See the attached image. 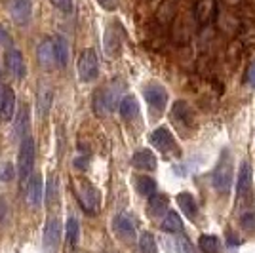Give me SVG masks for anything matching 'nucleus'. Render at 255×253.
Wrapping results in <instances>:
<instances>
[{"label":"nucleus","instance_id":"39","mask_svg":"<svg viewBox=\"0 0 255 253\" xmlns=\"http://www.w3.org/2000/svg\"><path fill=\"white\" fill-rule=\"evenodd\" d=\"M6 44H11V38L8 31L4 27H0V46H6Z\"/></svg>","mask_w":255,"mask_h":253},{"label":"nucleus","instance_id":"20","mask_svg":"<svg viewBox=\"0 0 255 253\" xmlns=\"http://www.w3.org/2000/svg\"><path fill=\"white\" fill-rule=\"evenodd\" d=\"M171 118H173V122L179 124V126H191L192 127V113L185 101H175V103H173Z\"/></svg>","mask_w":255,"mask_h":253},{"label":"nucleus","instance_id":"34","mask_svg":"<svg viewBox=\"0 0 255 253\" xmlns=\"http://www.w3.org/2000/svg\"><path fill=\"white\" fill-rule=\"evenodd\" d=\"M15 177V169H13V166L11 164H2L0 166V181H4V183H8V181H11Z\"/></svg>","mask_w":255,"mask_h":253},{"label":"nucleus","instance_id":"8","mask_svg":"<svg viewBox=\"0 0 255 253\" xmlns=\"http://www.w3.org/2000/svg\"><path fill=\"white\" fill-rule=\"evenodd\" d=\"M143 97H145L147 105L150 107V111H154V113H158V115L166 109V105H168V92H166L164 86H160V84L145 86Z\"/></svg>","mask_w":255,"mask_h":253},{"label":"nucleus","instance_id":"23","mask_svg":"<svg viewBox=\"0 0 255 253\" xmlns=\"http://www.w3.org/2000/svg\"><path fill=\"white\" fill-rule=\"evenodd\" d=\"M36 55H38V61L42 67H52L55 63V48H53V40H44L40 42L38 50H36Z\"/></svg>","mask_w":255,"mask_h":253},{"label":"nucleus","instance_id":"3","mask_svg":"<svg viewBox=\"0 0 255 253\" xmlns=\"http://www.w3.org/2000/svg\"><path fill=\"white\" fill-rule=\"evenodd\" d=\"M34 158H36V147H34V139L29 135V137H25L21 141L19 152H17V175H19L21 181L31 179Z\"/></svg>","mask_w":255,"mask_h":253},{"label":"nucleus","instance_id":"16","mask_svg":"<svg viewBox=\"0 0 255 253\" xmlns=\"http://www.w3.org/2000/svg\"><path fill=\"white\" fill-rule=\"evenodd\" d=\"M53 105V90L50 86L42 84L38 88V94H36V113L40 118H48L50 111H52Z\"/></svg>","mask_w":255,"mask_h":253},{"label":"nucleus","instance_id":"31","mask_svg":"<svg viewBox=\"0 0 255 253\" xmlns=\"http://www.w3.org/2000/svg\"><path fill=\"white\" fill-rule=\"evenodd\" d=\"M240 227L248 232H255V210H248L240 215Z\"/></svg>","mask_w":255,"mask_h":253},{"label":"nucleus","instance_id":"10","mask_svg":"<svg viewBox=\"0 0 255 253\" xmlns=\"http://www.w3.org/2000/svg\"><path fill=\"white\" fill-rule=\"evenodd\" d=\"M122 42H124V32H122V27L118 23H111L105 31V40H103V46H105V53L107 55H118L120 53V48H122Z\"/></svg>","mask_w":255,"mask_h":253},{"label":"nucleus","instance_id":"36","mask_svg":"<svg viewBox=\"0 0 255 253\" xmlns=\"http://www.w3.org/2000/svg\"><path fill=\"white\" fill-rule=\"evenodd\" d=\"M97 4L107 11H115L118 8V0H97Z\"/></svg>","mask_w":255,"mask_h":253},{"label":"nucleus","instance_id":"18","mask_svg":"<svg viewBox=\"0 0 255 253\" xmlns=\"http://www.w3.org/2000/svg\"><path fill=\"white\" fill-rule=\"evenodd\" d=\"M44 200V185H42V177L36 173L29 179V185H27V202L31 208H38Z\"/></svg>","mask_w":255,"mask_h":253},{"label":"nucleus","instance_id":"42","mask_svg":"<svg viewBox=\"0 0 255 253\" xmlns=\"http://www.w3.org/2000/svg\"><path fill=\"white\" fill-rule=\"evenodd\" d=\"M0 78H2V76H0ZM0 90H2V84H0Z\"/></svg>","mask_w":255,"mask_h":253},{"label":"nucleus","instance_id":"26","mask_svg":"<svg viewBox=\"0 0 255 253\" xmlns=\"http://www.w3.org/2000/svg\"><path fill=\"white\" fill-rule=\"evenodd\" d=\"M15 135L21 139L29 137V109L27 107H21L19 113H17V118H15Z\"/></svg>","mask_w":255,"mask_h":253},{"label":"nucleus","instance_id":"9","mask_svg":"<svg viewBox=\"0 0 255 253\" xmlns=\"http://www.w3.org/2000/svg\"><path fill=\"white\" fill-rule=\"evenodd\" d=\"M254 189V169L250 166V162L244 160L238 169V179H236V194L238 198H248V194Z\"/></svg>","mask_w":255,"mask_h":253},{"label":"nucleus","instance_id":"30","mask_svg":"<svg viewBox=\"0 0 255 253\" xmlns=\"http://www.w3.org/2000/svg\"><path fill=\"white\" fill-rule=\"evenodd\" d=\"M139 252L141 253H158V246H156V240L150 232H143L139 236Z\"/></svg>","mask_w":255,"mask_h":253},{"label":"nucleus","instance_id":"22","mask_svg":"<svg viewBox=\"0 0 255 253\" xmlns=\"http://www.w3.org/2000/svg\"><path fill=\"white\" fill-rule=\"evenodd\" d=\"M168 204H170V200H168V196L166 194H152L149 198V213L152 215V217H162V215H166L168 213Z\"/></svg>","mask_w":255,"mask_h":253},{"label":"nucleus","instance_id":"25","mask_svg":"<svg viewBox=\"0 0 255 253\" xmlns=\"http://www.w3.org/2000/svg\"><path fill=\"white\" fill-rule=\"evenodd\" d=\"M162 231L171 232V234H181L183 232V221H181L177 211H168L162 219Z\"/></svg>","mask_w":255,"mask_h":253},{"label":"nucleus","instance_id":"13","mask_svg":"<svg viewBox=\"0 0 255 253\" xmlns=\"http://www.w3.org/2000/svg\"><path fill=\"white\" fill-rule=\"evenodd\" d=\"M113 229L122 240H126V242L135 240V223L128 213H118L113 219Z\"/></svg>","mask_w":255,"mask_h":253},{"label":"nucleus","instance_id":"19","mask_svg":"<svg viewBox=\"0 0 255 253\" xmlns=\"http://www.w3.org/2000/svg\"><path fill=\"white\" fill-rule=\"evenodd\" d=\"M177 206H179L181 211H183L191 221H194V219L198 217V204H196V198L192 196L191 192H179V194H177Z\"/></svg>","mask_w":255,"mask_h":253},{"label":"nucleus","instance_id":"7","mask_svg":"<svg viewBox=\"0 0 255 253\" xmlns=\"http://www.w3.org/2000/svg\"><path fill=\"white\" fill-rule=\"evenodd\" d=\"M78 202H80V206H82V210L86 213L94 215V213L99 211V206H101V194H99V190L94 185L80 183V187H78Z\"/></svg>","mask_w":255,"mask_h":253},{"label":"nucleus","instance_id":"32","mask_svg":"<svg viewBox=\"0 0 255 253\" xmlns=\"http://www.w3.org/2000/svg\"><path fill=\"white\" fill-rule=\"evenodd\" d=\"M46 198H48L50 204L57 200V177H55V175H50V179H48V192H46Z\"/></svg>","mask_w":255,"mask_h":253},{"label":"nucleus","instance_id":"24","mask_svg":"<svg viewBox=\"0 0 255 253\" xmlns=\"http://www.w3.org/2000/svg\"><path fill=\"white\" fill-rule=\"evenodd\" d=\"M118 111H120V116H122L124 120H131V118H135V116L139 115L137 99H135L133 95H126V97H122Z\"/></svg>","mask_w":255,"mask_h":253},{"label":"nucleus","instance_id":"38","mask_svg":"<svg viewBox=\"0 0 255 253\" xmlns=\"http://www.w3.org/2000/svg\"><path fill=\"white\" fill-rule=\"evenodd\" d=\"M227 244H229V248H236V246H240V238L233 231H227Z\"/></svg>","mask_w":255,"mask_h":253},{"label":"nucleus","instance_id":"33","mask_svg":"<svg viewBox=\"0 0 255 253\" xmlns=\"http://www.w3.org/2000/svg\"><path fill=\"white\" fill-rule=\"evenodd\" d=\"M175 248H177V253H196L194 246H192L185 236H179V238L175 240Z\"/></svg>","mask_w":255,"mask_h":253},{"label":"nucleus","instance_id":"12","mask_svg":"<svg viewBox=\"0 0 255 253\" xmlns=\"http://www.w3.org/2000/svg\"><path fill=\"white\" fill-rule=\"evenodd\" d=\"M4 65L8 69V73L13 74L17 80H23L25 74H27V67H25V59H23V53L15 48H10L8 52L4 53Z\"/></svg>","mask_w":255,"mask_h":253},{"label":"nucleus","instance_id":"29","mask_svg":"<svg viewBox=\"0 0 255 253\" xmlns=\"http://www.w3.org/2000/svg\"><path fill=\"white\" fill-rule=\"evenodd\" d=\"M65 234H67V242L71 244V246H76V244H78V238H80V227H78V221H76L75 217H69V219H67Z\"/></svg>","mask_w":255,"mask_h":253},{"label":"nucleus","instance_id":"35","mask_svg":"<svg viewBox=\"0 0 255 253\" xmlns=\"http://www.w3.org/2000/svg\"><path fill=\"white\" fill-rule=\"evenodd\" d=\"M53 6L57 8V10H61V11H65V13H71L73 11V0H50Z\"/></svg>","mask_w":255,"mask_h":253},{"label":"nucleus","instance_id":"5","mask_svg":"<svg viewBox=\"0 0 255 253\" xmlns=\"http://www.w3.org/2000/svg\"><path fill=\"white\" fill-rule=\"evenodd\" d=\"M150 145L160 150L162 154H173V156H179L181 154V148L177 145V141L173 137L170 129L166 126H160L156 127L152 133H150Z\"/></svg>","mask_w":255,"mask_h":253},{"label":"nucleus","instance_id":"21","mask_svg":"<svg viewBox=\"0 0 255 253\" xmlns=\"http://www.w3.org/2000/svg\"><path fill=\"white\" fill-rule=\"evenodd\" d=\"M53 48H55V63L59 65V67H67V63H69V55H71L67 38L61 36V34H57V36L53 38Z\"/></svg>","mask_w":255,"mask_h":253},{"label":"nucleus","instance_id":"40","mask_svg":"<svg viewBox=\"0 0 255 253\" xmlns=\"http://www.w3.org/2000/svg\"><path fill=\"white\" fill-rule=\"evenodd\" d=\"M248 84L255 88V63H252L250 69H248Z\"/></svg>","mask_w":255,"mask_h":253},{"label":"nucleus","instance_id":"4","mask_svg":"<svg viewBox=\"0 0 255 253\" xmlns=\"http://www.w3.org/2000/svg\"><path fill=\"white\" fill-rule=\"evenodd\" d=\"M76 71H78V78L80 82H94L99 74V59H97L96 50L92 48H86L78 55V61H76Z\"/></svg>","mask_w":255,"mask_h":253},{"label":"nucleus","instance_id":"37","mask_svg":"<svg viewBox=\"0 0 255 253\" xmlns=\"http://www.w3.org/2000/svg\"><path fill=\"white\" fill-rule=\"evenodd\" d=\"M8 213H10L8 202L4 200V198H0V225H2V223H6V219H8Z\"/></svg>","mask_w":255,"mask_h":253},{"label":"nucleus","instance_id":"15","mask_svg":"<svg viewBox=\"0 0 255 253\" xmlns=\"http://www.w3.org/2000/svg\"><path fill=\"white\" fill-rule=\"evenodd\" d=\"M217 13V0H196L194 2V19L200 25L210 23Z\"/></svg>","mask_w":255,"mask_h":253},{"label":"nucleus","instance_id":"27","mask_svg":"<svg viewBox=\"0 0 255 253\" xmlns=\"http://www.w3.org/2000/svg\"><path fill=\"white\" fill-rule=\"evenodd\" d=\"M198 248L202 250V253H219L221 252V242L213 234H202L198 240Z\"/></svg>","mask_w":255,"mask_h":253},{"label":"nucleus","instance_id":"17","mask_svg":"<svg viewBox=\"0 0 255 253\" xmlns=\"http://www.w3.org/2000/svg\"><path fill=\"white\" fill-rule=\"evenodd\" d=\"M131 166L143 171H154L156 169V156L149 148H139L131 156Z\"/></svg>","mask_w":255,"mask_h":253},{"label":"nucleus","instance_id":"41","mask_svg":"<svg viewBox=\"0 0 255 253\" xmlns=\"http://www.w3.org/2000/svg\"><path fill=\"white\" fill-rule=\"evenodd\" d=\"M88 162H90V158H88V156H82V158L78 156V158L75 160V168L76 169H86V168H88Z\"/></svg>","mask_w":255,"mask_h":253},{"label":"nucleus","instance_id":"11","mask_svg":"<svg viewBox=\"0 0 255 253\" xmlns=\"http://www.w3.org/2000/svg\"><path fill=\"white\" fill-rule=\"evenodd\" d=\"M10 13L15 25L19 27L29 25L32 19V0H11Z\"/></svg>","mask_w":255,"mask_h":253},{"label":"nucleus","instance_id":"28","mask_svg":"<svg viewBox=\"0 0 255 253\" xmlns=\"http://www.w3.org/2000/svg\"><path fill=\"white\" fill-rule=\"evenodd\" d=\"M135 189L141 196H152V194H156V181L152 179V177H147V175H141L135 179Z\"/></svg>","mask_w":255,"mask_h":253},{"label":"nucleus","instance_id":"1","mask_svg":"<svg viewBox=\"0 0 255 253\" xmlns=\"http://www.w3.org/2000/svg\"><path fill=\"white\" fill-rule=\"evenodd\" d=\"M233 181H234L233 154L225 148L223 152H221V158L217 162V166L213 169L212 183L219 194H229V192H231V187H233Z\"/></svg>","mask_w":255,"mask_h":253},{"label":"nucleus","instance_id":"14","mask_svg":"<svg viewBox=\"0 0 255 253\" xmlns=\"http://www.w3.org/2000/svg\"><path fill=\"white\" fill-rule=\"evenodd\" d=\"M15 113V94L10 86H2L0 90V118L4 122H11Z\"/></svg>","mask_w":255,"mask_h":253},{"label":"nucleus","instance_id":"6","mask_svg":"<svg viewBox=\"0 0 255 253\" xmlns=\"http://www.w3.org/2000/svg\"><path fill=\"white\" fill-rule=\"evenodd\" d=\"M61 234H63V225H61V221L57 217L48 219L42 236L44 253H57L59 246H61Z\"/></svg>","mask_w":255,"mask_h":253},{"label":"nucleus","instance_id":"2","mask_svg":"<svg viewBox=\"0 0 255 253\" xmlns=\"http://www.w3.org/2000/svg\"><path fill=\"white\" fill-rule=\"evenodd\" d=\"M122 90H124V84L120 80H115L113 84H109L107 88H101L99 92H96L94 94V111L101 116L113 113L117 107H120Z\"/></svg>","mask_w":255,"mask_h":253}]
</instances>
